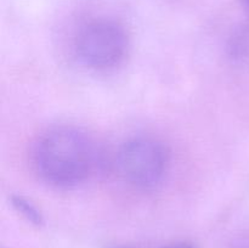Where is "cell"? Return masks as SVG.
Instances as JSON below:
<instances>
[{"mask_svg": "<svg viewBox=\"0 0 249 248\" xmlns=\"http://www.w3.org/2000/svg\"><path fill=\"white\" fill-rule=\"evenodd\" d=\"M39 177L56 187H73L89 179L96 163V148L87 133L60 126L39 138L33 153Z\"/></svg>", "mask_w": 249, "mask_h": 248, "instance_id": "1", "label": "cell"}, {"mask_svg": "<svg viewBox=\"0 0 249 248\" xmlns=\"http://www.w3.org/2000/svg\"><path fill=\"white\" fill-rule=\"evenodd\" d=\"M116 164L119 175L128 184L139 189H152L167 173L169 151L157 139H131L119 148Z\"/></svg>", "mask_w": 249, "mask_h": 248, "instance_id": "2", "label": "cell"}, {"mask_svg": "<svg viewBox=\"0 0 249 248\" xmlns=\"http://www.w3.org/2000/svg\"><path fill=\"white\" fill-rule=\"evenodd\" d=\"M129 50V36L123 26L111 19L88 23L77 38L80 61L94 70H109L121 65Z\"/></svg>", "mask_w": 249, "mask_h": 248, "instance_id": "3", "label": "cell"}, {"mask_svg": "<svg viewBox=\"0 0 249 248\" xmlns=\"http://www.w3.org/2000/svg\"><path fill=\"white\" fill-rule=\"evenodd\" d=\"M11 204L15 208V211L18 212L28 223L36 226L43 224V215H41L40 211L36 208V204H33L27 198L22 196H12Z\"/></svg>", "mask_w": 249, "mask_h": 248, "instance_id": "4", "label": "cell"}, {"mask_svg": "<svg viewBox=\"0 0 249 248\" xmlns=\"http://www.w3.org/2000/svg\"><path fill=\"white\" fill-rule=\"evenodd\" d=\"M165 248H196L194 245L187 242H180V243H174V245H170Z\"/></svg>", "mask_w": 249, "mask_h": 248, "instance_id": "5", "label": "cell"}, {"mask_svg": "<svg viewBox=\"0 0 249 248\" xmlns=\"http://www.w3.org/2000/svg\"><path fill=\"white\" fill-rule=\"evenodd\" d=\"M243 1H245L246 6H247V9L249 10V0H243Z\"/></svg>", "mask_w": 249, "mask_h": 248, "instance_id": "6", "label": "cell"}]
</instances>
